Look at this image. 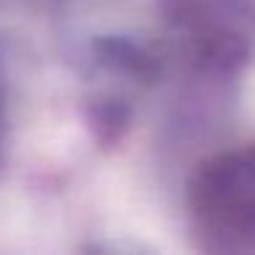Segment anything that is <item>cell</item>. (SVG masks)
<instances>
[{"label": "cell", "instance_id": "1", "mask_svg": "<svg viewBox=\"0 0 255 255\" xmlns=\"http://www.w3.org/2000/svg\"><path fill=\"white\" fill-rule=\"evenodd\" d=\"M192 200L211 231L236 244L255 242V145L206 165L195 181Z\"/></svg>", "mask_w": 255, "mask_h": 255}]
</instances>
